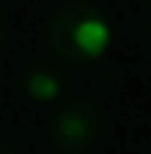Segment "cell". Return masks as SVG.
<instances>
[{
    "instance_id": "8992f818",
    "label": "cell",
    "mask_w": 151,
    "mask_h": 154,
    "mask_svg": "<svg viewBox=\"0 0 151 154\" xmlns=\"http://www.w3.org/2000/svg\"><path fill=\"white\" fill-rule=\"evenodd\" d=\"M148 3H151V0H148Z\"/></svg>"
},
{
    "instance_id": "3957f363",
    "label": "cell",
    "mask_w": 151,
    "mask_h": 154,
    "mask_svg": "<svg viewBox=\"0 0 151 154\" xmlns=\"http://www.w3.org/2000/svg\"><path fill=\"white\" fill-rule=\"evenodd\" d=\"M65 89V74L59 71L54 62H30L27 71H24V92L33 101H54L62 95Z\"/></svg>"
},
{
    "instance_id": "6da1fadb",
    "label": "cell",
    "mask_w": 151,
    "mask_h": 154,
    "mask_svg": "<svg viewBox=\"0 0 151 154\" xmlns=\"http://www.w3.org/2000/svg\"><path fill=\"white\" fill-rule=\"evenodd\" d=\"M45 36H48V48L59 62L80 68L98 62L110 51L113 24L98 6L86 0H71L48 18Z\"/></svg>"
},
{
    "instance_id": "277c9868",
    "label": "cell",
    "mask_w": 151,
    "mask_h": 154,
    "mask_svg": "<svg viewBox=\"0 0 151 154\" xmlns=\"http://www.w3.org/2000/svg\"><path fill=\"white\" fill-rule=\"evenodd\" d=\"M6 30H9V21H6V12H3V6H0V48H3V42H6Z\"/></svg>"
},
{
    "instance_id": "5b68a950",
    "label": "cell",
    "mask_w": 151,
    "mask_h": 154,
    "mask_svg": "<svg viewBox=\"0 0 151 154\" xmlns=\"http://www.w3.org/2000/svg\"><path fill=\"white\" fill-rule=\"evenodd\" d=\"M0 154H18V151H15V148L6 142V139H0Z\"/></svg>"
},
{
    "instance_id": "7a4b0ae2",
    "label": "cell",
    "mask_w": 151,
    "mask_h": 154,
    "mask_svg": "<svg viewBox=\"0 0 151 154\" xmlns=\"http://www.w3.org/2000/svg\"><path fill=\"white\" fill-rule=\"evenodd\" d=\"M104 116L92 98H71L48 122V139L57 154H89L101 139Z\"/></svg>"
}]
</instances>
